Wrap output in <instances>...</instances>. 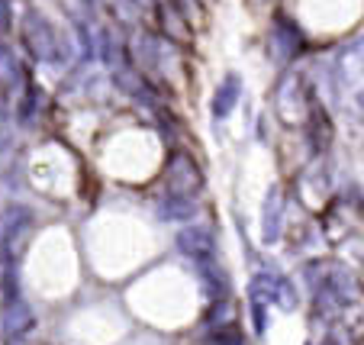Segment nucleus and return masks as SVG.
Masks as SVG:
<instances>
[{
  "label": "nucleus",
  "instance_id": "obj_3",
  "mask_svg": "<svg viewBox=\"0 0 364 345\" xmlns=\"http://www.w3.org/2000/svg\"><path fill=\"white\" fill-rule=\"evenodd\" d=\"M281 220H284V193L271 191L268 193V201H264V242H277L281 239Z\"/></svg>",
  "mask_w": 364,
  "mask_h": 345
},
{
  "label": "nucleus",
  "instance_id": "obj_4",
  "mask_svg": "<svg viewBox=\"0 0 364 345\" xmlns=\"http://www.w3.org/2000/svg\"><path fill=\"white\" fill-rule=\"evenodd\" d=\"M7 20H10V10H7V0H0V29H7Z\"/></svg>",
  "mask_w": 364,
  "mask_h": 345
},
{
  "label": "nucleus",
  "instance_id": "obj_2",
  "mask_svg": "<svg viewBox=\"0 0 364 345\" xmlns=\"http://www.w3.org/2000/svg\"><path fill=\"white\" fill-rule=\"evenodd\" d=\"M178 245L187 258H197V262H206V258H216V235L210 233V226H187L181 229Z\"/></svg>",
  "mask_w": 364,
  "mask_h": 345
},
{
  "label": "nucleus",
  "instance_id": "obj_1",
  "mask_svg": "<svg viewBox=\"0 0 364 345\" xmlns=\"http://www.w3.org/2000/svg\"><path fill=\"white\" fill-rule=\"evenodd\" d=\"M33 210L23 203H7L0 210V265H16L33 233Z\"/></svg>",
  "mask_w": 364,
  "mask_h": 345
}]
</instances>
